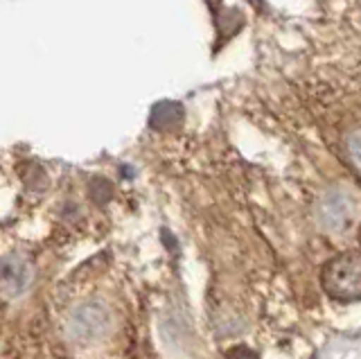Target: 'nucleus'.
<instances>
[{"label":"nucleus","instance_id":"1","mask_svg":"<svg viewBox=\"0 0 361 359\" xmlns=\"http://www.w3.org/2000/svg\"><path fill=\"white\" fill-rule=\"evenodd\" d=\"M321 283L325 294L338 303L361 300V253L345 251L323 267Z\"/></svg>","mask_w":361,"mask_h":359},{"label":"nucleus","instance_id":"2","mask_svg":"<svg viewBox=\"0 0 361 359\" xmlns=\"http://www.w3.org/2000/svg\"><path fill=\"white\" fill-rule=\"evenodd\" d=\"M109 328H111V314L106 305H102L97 300L82 303L68 317V334L82 346L99 341L109 332Z\"/></svg>","mask_w":361,"mask_h":359},{"label":"nucleus","instance_id":"3","mask_svg":"<svg viewBox=\"0 0 361 359\" xmlns=\"http://www.w3.org/2000/svg\"><path fill=\"white\" fill-rule=\"evenodd\" d=\"M30 264L20 255L9 253L0 257V291L7 296H18L30 283Z\"/></svg>","mask_w":361,"mask_h":359},{"label":"nucleus","instance_id":"4","mask_svg":"<svg viewBox=\"0 0 361 359\" xmlns=\"http://www.w3.org/2000/svg\"><path fill=\"white\" fill-rule=\"evenodd\" d=\"M353 212H355V204L353 199L343 193H332L330 197H325V204H323V217L325 224H330L334 229H343L353 219Z\"/></svg>","mask_w":361,"mask_h":359},{"label":"nucleus","instance_id":"5","mask_svg":"<svg viewBox=\"0 0 361 359\" xmlns=\"http://www.w3.org/2000/svg\"><path fill=\"white\" fill-rule=\"evenodd\" d=\"M183 118V109L174 102H165V104H158L154 109V116H152V125L156 129H165V127H174L176 122Z\"/></svg>","mask_w":361,"mask_h":359},{"label":"nucleus","instance_id":"6","mask_svg":"<svg viewBox=\"0 0 361 359\" xmlns=\"http://www.w3.org/2000/svg\"><path fill=\"white\" fill-rule=\"evenodd\" d=\"M345 150H348V159L353 163V167L357 170V174L361 176V129H355L348 133L345 138Z\"/></svg>","mask_w":361,"mask_h":359},{"label":"nucleus","instance_id":"7","mask_svg":"<svg viewBox=\"0 0 361 359\" xmlns=\"http://www.w3.org/2000/svg\"><path fill=\"white\" fill-rule=\"evenodd\" d=\"M228 359H257V355L251 351V348L237 346V348H233V351L228 353Z\"/></svg>","mask_w":361,"mask_h":359}]
</instances>
